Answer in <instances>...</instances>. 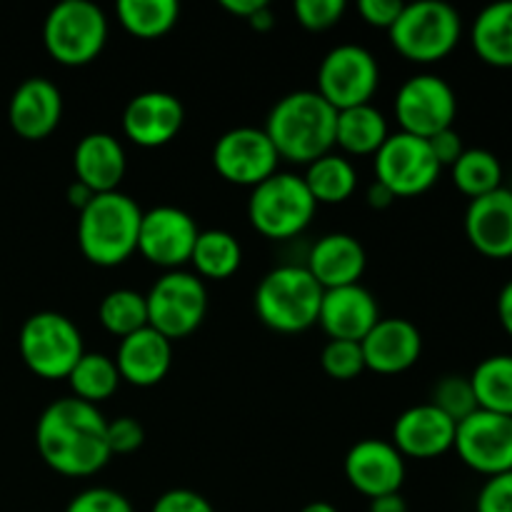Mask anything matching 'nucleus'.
Segmentation results:
<instances>
[{
    "label": "nucleus",
    "mask_w": 512,
    "mask_h": 512,
    "mask_svg": "<svg viewBox=\"0 0 512 512\" xmlns=\"http://www.w3.org/2000/svg\"><path fill=\"white\" fill-rule=\"evenodd\" d=\"M403 458L433 460L453 450L455 423L433 403L403 410L393 423V440Z\"/></svg>",
    "instance_id": "nucleus-18"
},
{
    "label": "nucleus",
    "mask_w": 512,
    "mask_h": 512,
    "mask_svg": "<svg viewBox=\"0 0 512 512\" xmlns=\"http://www.w3.org/2000/svg\"><path fill=\"white\" fill-rule=\"evenodd\" d=\"M65 512H135L130 500L123 493L113 488H103V485H95V488L80 490L78 495H73V500L68 503Z\"/></svg>",
    "instance_id": "nucleus-38"
},
{
    "label": "nucleus",
    "mask_w": 512,
    "mask_h": 512,
    "mask_svg": "<svg viewBox=\"0 0 512 512\" xmlns=\"http://www.w3.org/2000/svg\"><path fill=\"white\" fill-rule=\"evenodd\" d=\"M303 265L318 280L320 288L333 290L360 283L368 265V253L355 235L328 233L315 240Z\"/></svg>",
    "instance_id": "nucleus-24"
},
{
    "label": "nucleus",
    "mask_w": 512,
    "mask_h": 512,
    "mask_svg": "<svg viewBox=\"0 0 512 512\" xmlns=\"http://www.w3.org/2000/svg\"><path fill=\"white\" fill-rule=\"evenodd\" d=\"M380 85L378 58L365 45L340 43L325 53L318 68V93L335 110L373 103Z\"/></svg>",
    "instance_id": "nucleus-10"
},
{
    "label": "nucleus",
    "mask_w": 512,
    "mask_h": 512,
    "mask_svg": "<svg viewBox=\"0 0 512 512\" xmlns=\"http://www.w3.org/2000/svg\"><path fill=\"white\" fill-rule=\"evenodd\" d=\"M323 293L318 280L300 263L268 270L258 283L253 305L263 325L278 333H303L318 323Z\"/></svg>",
    "instance_id": "nucleus-4"
},
{
    "label": "nucleus",
    "mask_w": 512,
    "mask_h": 512,
    "mask_svg": "<svg viewBox=\"0 0 512 512\" xmlns=\"http://www.w3.org/2000/svg\"><path fill=\"white\" fill-rule=\"evenodd\" d=\"M100 325L115 338H128L148 325V303L145 295L133 288H115L103 295L98 305Z\"/></svg>",
    "instance_id": "nucleus-34"
},
{
    "label": "nucleus",
    "mask_w": 512,
    "mask_h": 512,
    "mask_svg": "<svg viewBox=\"0 0 512 512\" xmlns=\"http://www.w3.org/2000/svg\"><path fill=\"white\" fill-rule=\"evenodd\" d=\"M200 228L188 210L178 205H155L143 210L138 253L163 270H180L190 263Z\"/></svg>",
    "instance_id": "nucleus-15"
},
{
    "label": "nucleus",
    "mask_w": 512,
    "mask_h": 512,
    "mask_svg": "<svg viewBox=\"0 0 512 512\" xmlns=\"http://www.w3.org/2000/svg\"><path fill=\"white\" fill-rule=\"evenodd\" d=\"M75 180L88 185L95 195L120 188L128 170V155L115 135L95 130L83 135L73 150Z\"/></svg>",
    "instance_id": "nucleus-25"
},
{
    "label": "nucleus",
    "mask_w": 512,
    "mask_h": 512,
    "mask_svg": "<svg viewBox=\"0 0 512 512\" xmlns=\"http://www.w3.org/2000/svg\"><path fill=\"white\" fill-rule=\"evenodd\" d=\"M480 410L512 418V355L500 353L480 360L470 373Z\"/></svg>",
    "instance_id": "nucleus-30"
},
{
    "label": "nucleus",
    "mask_w": 512,
    "mask_h": 512,
    "mask_svg": "<svg viewBox=\"0 0 512 512\" xmlns=\"http://www.w3.org/2000/svg\"><path fill=\"white\" fill-rule=\"evenodd\" d=\"M475 512H512V470L485 478L475 500Z\"/></svg>",
    "instance_id": "nucleus-40"
},
{
    "label": "nucleus",
    "mask_w": 512,
    "mask_h": 512,
    "mask_svg": "<svg viewBox=\"0 0 512 512\" xmlns=\"http://www.w3.org/2000/svg\"><path fill=\"white\" fill-rule=\"evenodd\" d=\"M143 443L145 428L140 425V420L130 418V415L108 420V445L113 455H130L143 448Z\"/></svg>",
    "instance_id": "nucleus-39"
},
{
    "label": "nucleus",
    "mask_w": 512,
    "mask_h": 512,
    "mask_svg": "<svg viewBox=\"0 0 512 512\" xmlns=\"http://www.w3.org/2000/svg\"><path fill=\"white\" fill-rule=\"evenodd\" d=\"M403 0H360L358 13L373 28L390 30L398 20L400 10H403Z\"/></svg>",
    "instance_id": "nucleus-42"
},
{
    "label": "nucleus",
    "mask_w": 512,
    "mask_h": 512,
    "mask_svg": "<svg viewBox=\"0 0 512 512\" xmlns=\"http://www.w3.org/2000/svg\"><path fill=\"white\" fill-rule=\"evenodd\" d=\"M150 512H215L210 500L205 495L195 493L190 488H173L165 490L153 503Z\"/></svg>",
    "instance_id": "nucleus-41"
},
{
    "label": "nucleus",
    "mask_w": 512,
    "mask_h": 512,
    "mask_svg": "<svg viewBox=\"0 0 512 512\" xmlns=\"http://www.w3.org/2000/svg\"><path fill=\"white\" fill-rule=\"evenodd\" d=\"M365 370L398 375L413 368L423 353V335L408 318H380L360 340Z\"/></svg>",
    "instance_id": "nucleus-20"
},
{
    "label": "nucleus",
    "mask_w": 512,
    "mask_h": 512,
    "mask_svg": "<svg viewBox=\"0 0 512 512\" xmlns=\"http://www.w3.org/2000/svg\"><path fill=\"white\" fill-rule=\"evenodd\" d=\"M498 318H500V325H503L505 333L512 338V280L500 288V295H498Z\"/></svg>",
    "instance_id": "nucleus-44"
},
{
    "label": "nucleus",
    "mask_w": 512,
    "mask_h": 512,
    "mask_svg": "<svg viewBox=\"0 0 512 512\" xmlns=\"http://www.w3.org/2000/svg\"><path fill=\"white\" fill-rule=\"evenodd\" d=\"M145 303L150 328L173 343L203 325L208 315V288L205 280L190 270H165L145 293Z\"/></svg>",
    "instance_id": "nucleus-9"
},
{
    "label": "nucleus",
    "mask_w": 512,
    "mask_h": 512,
    "mask_svg": "<svg viewBox=\"0 0 512 512\" xmlns=\"http://www.w3.org/2000/svg\"><path fill=\"white\" fill-rule=\"evenodd\" d=\"M73 398L85 400L90 405H98L103 400L113 398L115 390L120 388V373L115 368V360L105 353H88L85 350L83 358L78 360L68 378Z\"/></svg>",
    "instance_id": "nucleus-32"
},
{
    "label": "nucleus",
    "mask_w": 512,
    "mask_h": 512,
    "mask_svg": "<svg viewBox=\"0 0 512 512\" xmlns=\"http://www.w3.org/2000/svg\"><path fill=\"white\" fill-rule=\"evenodd\" d=\"M35 448L40 458L65 478H90L110 463L108 418L98 405L85 400L58 398L35 423Z\"/></svg>",
    "instance_id": "nucleus-1"
},
{
    "label": "nucleus",
    "mask_w": 512,
    "mask_h": 512,
    "mask_svg": "<svg viewBox=\"0 0 512 512\" xmlns=\"http://www.w3.org/2000/svg\"><path fill=\"white\" fill-rule=\"evenodd\" d=\"M368 512H408V503L400 493L380 495V498L370 500Z\"/></svg>",
    "instance_id": "nucleus-45"
},
{
    "label": "nucleus",
    "mask_w": 512,
    "mask_h": 512,
    "mask_svg": "<svg viewBox=\"0 0 512 512\" xmlns=\"http://www.w3.org/2000/svg\"><path fill=\"white\" fill-rule=\"evenodd\" d=\"M453 450L475 473L493 478L512 470V418L475 410L455 425Z\"/></svg>",
    "instance_id": "nucleus-13"
},
{
    "label": "nucleus",
    "mask_w": 512,
    "mask_h": 512,
    "mask_svg": "<svg viewBox=\"0 0 512 512\" xmlns=\"http://www.w3.org/2000/svg\"><path fill=\"white\" fill-rule=\"evenodd\" d=\"M113 360L123 383L135 385V388H153L170 373L173 343L158 330L145 325L138 333L120 340Z\"/></svg>",
    "instance_id": "nucleus-23"
},
{
    "label": "nucleus",
    "mask_w": 512,
    "mask_h": 512,
    "mask_svg": "<svg viewBox=\"0 0 512 512\" xmlns=\"http://www.w3.org/2000/svg\"><path fill=\"white\" fill-rule=\"evenodd\" d=\"M318 203L310 195L303 175L273 173L255 185L248 198V220L270 240H290L313 223Z\"/></svg>",
    "instance_id": "nucleus-7"
},
{
    "label": "nucleus",
    "mask_w": 512,
    "mask_h": 512,
    "mask_svg": "<svg viewBox=\"0 0 512 512\" xmlns=\"http://www.w3.org/2000/svg\"><path fill=\"white\" fill-rule=\"evenodd\" d=\"M338 110L318 90H293L275 100L265 120V133L280 160L310 165L333 153Z\"/></svg>",
    "instance_id": "nucleus-2"
},
{
    "label": "nucleus",
    "mask_w": 512,
    "mask_h": 512,
    "mask_svg": "<svg viewBox=\"0 0 512 512\" xmlns=\"http://www.w3.org/2000/svg\"><path fill=\"white\" fill-rule=\"evenodd\" d=\"M108 18L93 0H60L43 23V45L50 58L68 68L88 65L103 53Z\"/></svg>",
    "instance_id": "nucleus-6"
},
{
    "label": "nucleus",
    "mask_w": 512,
    "mask_h": 512,
    "mask_svg": "<svg viewBox=\"0 0 512 512\" xmlns=\"http://www.w3.org/2000/svg\"><path fill=\"white\" fill-rule=\"evenodd\" d=\"M348 3L345 0H295L293 13L303 28L315 30H328L343 20Z\"/></svg>",
    "instance_id": "nucleus-37"
},
{
    "label": "nucleus",
    "mask_w": 512,
    "mask_h": 512,
    "mask_svg": "<svg viewBox=\"0 0 512 512\" xmlns=\"http://www.w3.org/2000/svg\"><path fill=\"white\" fill-rule=\"evenodd\" d=\"M93 198H95L93 190H90L88 185L80 183V180H73V183L68 185V203L73 205V208L78 210V213H80V210H83L85 205H88Z\"/></svg>",
    "instance_id": "nucleus-48"
},
{
    "label": "nucleus",
    "mask_w": 512,
    "mask_h": 512,
    "mask_svg": "<svg viewBox=\"0 0 512 512\" xmlns=\"http://www.w3.org/2000/svg\"><path fill=\"white\" fill-rule=\"evenodd\" d=\"M303 180L308 185L310 195L315 198V203L338 205L345 203L355 193V188H358V170H355V165L345 155L328 153L323 158L313 160L310 165H305Z\"/></svg>",
    "instance_id": "nucleus-29"
},
{
    "label": "nucleus",
    "mask_w": 512,
    "mask_h": 512,
    "mask_svg": "<svg viewBox=\"0 0 512 512\" xmlns=\"http://www.w3.org/2000/svg\"><path fill=\"white\" fill-rule=\"evenodd\" d=\"M223 5L225 10H228V13H233L235 18H243V20H248L250 15H255L258 13L260 8H263V5H268V0H223Z\"/></svg>",
    "instance_id": "nucleus-46"
},
{
    "label": "nucleus",
    "mask_w": 512,
    "mask_h": 512,
    "mask_svg": "<svg viewBox=\"0 0 512 512\" xmlns=\"http://www.w3.org/2000/svg\"><path fill=\"white\" fill-rule=\"evenodd\" d=\"M430 403L440 410V413L448 415L455 425L460 420H465L468 415H473L478 410V400H475L473 383H470V375L450 373L435 383L433 398Z\"/></svg>",
    "instance_id": "nucleus-35"
},
{
    "label": "nucleus",
    "mask_w": 512,
    "mask_h": 512,
    "mask_svg": "<svg viewBox=\"0 0 512 512\" xmlns=\"http://www.w3.org/2000/svg\"><path fill=\"white\" fill-rule=\"evenodd\" d=\"M465 235L485 258H512V190L503 185L483 198L470 200L465 210Z\"/></svg>",
    "instance_id": "nucleus-21"
},
{
    "label": "nucleus",
    "mask_w": 512,
    "mask_h": 512,
    "mask_svg": "<svg viewBox=\"0 0 512 512\" xmlns=\"http://www.w3.org/2000/svg\"><path fill=\"white\" fill-rule=\"evenodd\" d=\"M470 43L483 63L493 68H512V0L485 5L475 15Z\"/></svg>",
    "instance_id": "nucleus-26"
},
{
    "label": "nucleus",
    "mask_w": 512,
    "mask_h": 512,
    "mask_svg": "<svg viewBox=\"0 0 512 512\" xmlns=\"http://www.w3.org/2000/svg\"><path fill=\"white\" fill-rule=\"evenodd\" d=\"M190 265L195 268V275H198V278H230V275L238 273V268L243 265V248H240V240L235 238L233 233H228V230H200L198 240H195L193 255H190Z\"/></svg>",
    "instance_id": "nucleus-28"
},
{
    "label": "nucleus",
    "mask_w": 512,
    "mask_h": 512,
    "mask_svg": "<svg viewBox=\"0 0 512 512\" xmlns=\"http://www.w3.org/2000/svg\"><path fill=\"white\" fill-rule=\"evenodd\" d=\"M118 23L135 38L153 40L170 33L180 18L178 0H118Z\"/></svg>",
    "instance_id": "nucleus-31"
},
{
    "label": "nucleus",
    "mask_w": 512,
    "mask_h": 512,
    "mask_svg": "<svg viewBox=\"0 0 512 512\" xmlns=\"http://www.w3.org/2000/svg\"><path fill=\"white\" fill-rule=\"evenodd\" d=\"M185 123L183 100L168 90H143L123 110V133L140 148H163Z\"/></svg>",
    "instance_id": "nucleus-17"
},
{
    "label": "nucleus",
    "mask_w": 512,
    "mask_h": 512,
    "mask_svg": "<svg viewBox=\"0 0 512 512\" xmlns=\"http://www.w3.org/2000/svg\"><path fill=\"white\" fill-rule=\"evenodd\" d=\"M300 512H340V510L335 508L333 503H328V500H313V503L305 505Z\"/></svg>",
    "instance_id": "nucleus-50"
},
{
    "label": "nucleus",
    "mask_w": 512,
    "mask_h": 512,
    "mask_svg": "<svg viewBox=\"0 0 512 512\" xmlns=\"http://www.w3.org/2000/svg\"><path fill=\"white\" fill-rule=\"evenodd\" d=\"M63 118V93L43 75L25 78L13 90L8 103L10 128L25 140H43L53 133Z\"/></svg>",
    "instance_id": "nucleus-19"
},
{
    "label": "nucleus",
    "mask_w": 512,
    "mask_h": 512,
    "mask_svg": "<svg viewBox=\"0 0 512 512\" xmlns=\"http://www.w3.org/2000/svg\"><path fill=\"white\" fill-rule=\"evenodd\" d=\"M393 110L403 133L428 140L440 130L453 128L458 95L443 75L415 73L405 78L395 93Z\"/></svg>",
    "instance_id": "nucleus-11"
},
{
    "label": "nucleus",
    "mask_w": 512,
    "mask_h": 512,
    "mask_svg": "<svg viewBox=\"0 0 512 512\" xmlns=\"http://www.w3.org/2000/svg\"><path fill=\"white\" fill-rule=\"evenodd\" d=\"M395 200H398V198L393 195V190L385 188L383 183H378V180H373V183H370V188H368V205H370V208H375V210L390 208Z\"/></svg>",
    "instance_id": "nucleus-47"
},
{
    "label": "nucleus",
    "mask_w": 512,
    "mask_h": 512,
    "mask_svg": "<svg viewBox=\"0 0 512 512\" xmlns=\"http://www.w3.org/2000/svg\"><path fill=\"white\" fill-rule=\"evenodd\" d=\"M278 163L280 158L268 133L255 125L225 130L213 145V168L220 178L250 190L278 173Z\"/></svg>",
    "instance_id": "nucleus-14"
},
{
    "label": "nucleus",
    "mask_w": 512,
    "mask_h": 512,
    "mask_svg": "<svg viewBox=\"0 0 512 512\" xmlns=\"http://www.w3.org/2000/svg\"><path fill=\"white\" fill-rule=\"evenodd\" d=\"M390 128L385 115L373 103L338 110L335 145L350 155H375L388 140Z\"/></svg>",
    "instance_id": "nucleus-27"
},
{
    "label": "nucleus",
    "mask_w": 512,
    "mask_h": 512,
    "mask_svg": "<svg viewBox=\"0 0 512 512\" xmlns=\"http://www.w3.org/2000/svg\"><path fill=\"white\" fill-rule=\"evenodd\" d=\"M450 175L455 188L470 200L503 188V163L498 155L485 148H465V153L450 168Z\"/></svg>",
    "instance_id": "nucleus-33"
},
{
    "label": "nucleus",
    "mask_w": 512,
    "mask_h": 512,
    "mask_svg": "<svg viewBox=\"0 0 512 512\" xmlns=\"http://www.w3.org/2000/svg\"><path fill=\"white\" fill-rule=\"evenodd\" d=\"M18 350L30 373L45 380H65L83 358L85 345L78 325L68 315L40 310L20 328Z\"/></svg>",
    "instance_id": "nucleus-8"
},
{
    "label": "nucleus",
    "mask_w": 512,
    "mask_h": 512,
    "mask_svg": "<svg viewBox=\"0 0 512 512\" xmlns=\"http://www.w3.org/2000/svg\"><path fill=\"white\" fill-rule=\"evenodd\" d=\"M380 320V305L365 285H343L325 290L320 303L318 323L330 340H353L360 343Z\"/></svg>",
    "instance_id": "nucleus-22"
},
{
    "label": "nucleus",
    "mask_w": 512,
    "mask_h": 512,
    "mask_svg": "<svg viewBox=\"0 0 512 512\" xmlns=\"http://www.w3.org/2000/svg\"><path fill=\"white\" fill-rule=\"evenodd\" d=\"M428 143H430V150H433L435 160L440 163V168H453L455 160L465 153L463 138H460V133L455 128L440 130V133H435L433 138H428Z\"/></svg>",
    "instance_id": "nucleus-43"
},
{
    "label": "nucleus",
    "mask_w": 512,
    "mask_h": 512,
    "mask_svg": "<svg viewBox=\"0 0 512 512\" xmlns=\"http://www.w3.org/2000/svg\"><path fill=\"white\" fill-rule=\"evenodd\" d=\"M245 23H248L253 30H258V33H268V30H273L275 13H273V8H270V3L263 5V8H260L255 15H250Z\"/></svg>",
    "instance_id": "nucleus-49"
},
{
    "label": "nucleus",
    "mask_w": 512,
    "mask_h": 512,
    "mask_svg": "<svg viewBox=\"0 0 512 512\" xmlns=\"http://www.w3.org/2000/svg\"><path fill=\"white\" fill-rule=\"evenodd\" d=\"M373 158L375 180L393 190L395 198L423 195L443 173L428 140L403 130L390 133Z\"/></svg>",
    "instance_id": "nucleus-12"
},
{
    "label": "nucleus",
    "mask_w": 512,
    "mask_h": 512,
    "mask_svg": "<svg viewBox=\"0 0 512 512\" xmlns=\"http://www.w3.org/2000/svg\"><path fill=\"white\" fill-rule=\"evenodd\" d=\"M345 480L368 500L400 493L405 483V458L390 440L363 438L345 455Z\"/></svg>",
    "instance_id": "nucleus-16"
},
{
    "label": "nucleus",
    "mask_w": 512,
    "mask_h": 512,
    "mask_svg": "<svg viewBox=\"0 0 512 512\" xmlns=\"http://www.w3.org/2000/svg\"><path fill=\"white\" fill-rule=\"evenodd\" d=\"M320 365L333 380H355L365 370L363 348L353 340H328L320 353Z\"/></svg>",
    "instance_id": "nucleus-36"
},
{
    "label": "nucleus",
    "mask_w": 512,
    "mask_h": 512,
    "mask_svg": "<svg viewBox=\"0 0 512 512\" xmlns=\"http://www.w3.org/2000/svg\"><path fill=\"white\" fill-rule=\"evenodd\" d=\"M143 208L128 193H100L78 213V248L98 268L123 265L138 253Z\"/></svg>",
    "instance_id": "nucleus-3"
},
{
    "label": "nucleus",
    "mask_w": 512,
    "mask_h": 512,
    "mask_svg": "<svg viewBox=\"0 0 512 512\" xmlns=\"http://www.w3.org/2000/svg\"><path fill=\"white\" fill-rule=\"evenodd\" d=\"M390 43L410 63L430 65L448 58L463 38V18L445 0L405 3L388 30Z\"/></svg>",
    "instance_id": "nucleus-5"
}]
</instances>
